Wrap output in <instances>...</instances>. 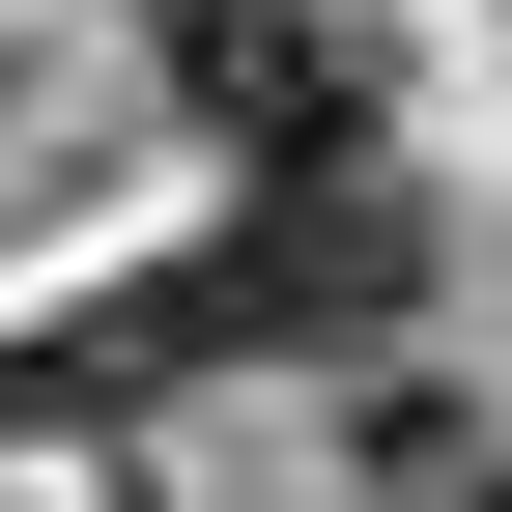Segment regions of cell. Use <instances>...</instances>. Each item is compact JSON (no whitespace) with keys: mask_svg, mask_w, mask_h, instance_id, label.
Here are the masks:
<instances>
[{"mask_svg":"<svg viewBox=\"0 0 512 512\" xmlns=\"http://www.w3.org/2000/svg\"><path fill=\"white\" fill-rule=\"evenodd\" d=\"M171 114H200L228 171H342L370 143V29L342 0H171Z\"/></svg>","mask_w":512,"mask_h":512,"instance_id":"obj_1","label":"cell"}]
</instances>
